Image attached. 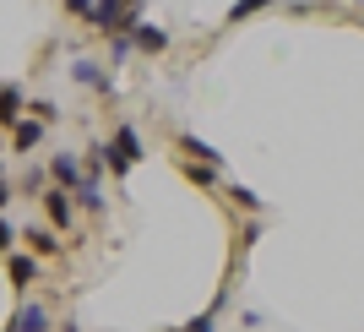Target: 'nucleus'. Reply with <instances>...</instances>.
Here are the masks:
<instances>
[{
    "label": "nucleus",
    "instance_id": "16",
    "mask_svg": "<svg viewBox=\"0 0 364 332\" xmlns=\"http://www.w3.org/2000/svg\"><path fill=\"white\" fill-rule=\"evenodd\" d=\"M185 175H191L196 185H213V164H191V158H185Z\"/></svg>",
    "mask_w": 364,
    "mask_h": 332
},
{
    "label": "nucleus",
    "instance_id": "23",
    "mask_svg": "<svg viewBox=\"0 0 364 332\" xmlns=\"http://www.w3.org/2000/svg\"><path fill=\"white\" fill-rule=\"evenodd\" d=\"M6 332H11V327H6Z\"/></svg>",
    "mask_w": 364,
    "mask_h": 332
},
{
    "label": "nucleus",
    "instance_id": "8",
    "mask_svg": "<svg viewBox=\"0 0 364 332\" xmlns=\"http://www.w3.org/2000/svg\"><path fill=\"white\" fill-rule=\"evenodd\" d=\"M22 240H28V256H60V234L49 224H33V229H22Z\"/></svg>",
    "mask_w": 364,
    "mask_h": 332
},
{
    "label": "nucleus",
    "instance_id": "7",
    "mask_svg": "<svg viewBox=\"0 0 364 332\" xmlns=\"http://www.w3.org/2000/svg\"><path fill=\"white\" fill-rule=\"evenodd\" d=\"M55 321H49V311L38 300H22L16 305V316H11V332H49Z\"/></svg>",
    "mask_w": 364,
    "mask_h": 332
},
{
    "label": "nucleus",
    "instance_id": "1",
    "mask_svg": "<svg viewBox=\"0 0 364 332\" xmlns=\"http://www.w3.org/2000/svg\"><path fill=\"white\" fill-rule=\"evenodd\" d=\"M131 22H136V16L125 11V0H92V11H87L92 33H125Z\"/></svg>",
    "mask_w": 364,
    "mask_h": 332
},
{
    "label": "nucleus",
    "instance_id": "3",
    "mask_svg": "<svg viewBox=\"0 0 364 332\" xmlns=\"http://www.w3.org/2000/svg\"><path fill=\"white\" fill-rule=\"evenodd\" d=\"M49 180L60 185V191H76L82 185V158L76 152H49Z\"/></svg>",
    "mask_w": 364,
    "mask_h": 332
},
{
    "label": "nucleus",
    "instance_id": "6",
    "mask_svg": "<svg viewBox=\"0 0 364 332\" xmlns=\"http://www.w3.org/2000/svg\"><path fill=\"white\" fill-rule=\"evenodd\" d=\"M125 33H131V49H147V55H164V49H168V33L152 28V22H141V16H136Z\"/></svg>",
    "mask_w": 364,
    "mask_h": 332
},
{
    "label": "nucleus",
    "instance_id": "5",
    "mask_svg": "<svg viewBox=\"0 0 364 332\" xmlns=\"http://www.w3.org/2000/svg\"><path fill=\"white\" fill-rule=\"evenodd\" d=\"M71 76L82 82V88H92V93H104V98H114V76H109L98 61H76V66H71Z\"/></svg>",
    "mask_w": 364,
    "mask_h": 332
},
{
    "label": "nucleus",
    "instance_id": "19",
    "mask_svg": "<svg viewBox=\"0 0 364 332\" xmlns=\"http://www.w3.org/2000/svg\"><path fill=\"white\" fill-rule=\"evenodd\" d=\"M22 191H28V197H33V191H44V169H28V175H22Z\"/></svg>",
    "mask_w": 364,
    "mask_h": 332
},
{
    "label": "nucleus",
    "instance_id": "21",
    "mask_svg": "<svg viewBox=\"0 0 364 332\" xmlns=\"http://www.w3.org/2000/svg\"><path fill=\"white\" fill-rule=\"evenodd\" d=\"M65 11H76V16H87V11H92V0H65Z\"/></svg>",
    "mask_w": 364,
    "mask_h": 332
},
{
    "label": "nucleus",
    "instance_id": "20",
    "mask_svg": "<svg viewBox=\"0 0 364 332\" xmlns=\"http://www.w3.org/2000/svg\"><path fill=\"white\" fill-rule=\"evenodd\" d=\"M11 197H16V191H11V180H6V164H0V212L11 207Z\"/></svg>",
    "mask_w": 364,
    "mask_h": 332
},
{
    "label": "nucleus",
    "instance_id": "18",
    "mask_svg": "<svg viewBox=\"0 0 364 332\" xmlns=\"http://www.w3.org/2000/svg\"><path fill=\"white\" fill-rule=\"evenodd\" d=\"M16 245V229H11V218H6V212H0V256H6V251H11Z\"/></svg>",
    "mask_w": 364,
    "mask_h": 332
},
{
    "label": "nucleus",
    "instance_id": "14",
    "mask_svg": "<svg viewBox=\"0 0 364 332\" xmlns=\"http://www.w3.org/2000/svg\"><path fill=\"white\" fill-rule=\"evenodd\" d=\"M261 6H277V0H240V6L228 11V22H245V16H250V11H261ZM283 6H289V0H283Z\"/></svg>",
    "mask_w": 364,
    "mask_h": 332
},
{
    "label": "nucleus",
    "instance_id": "11",
    "mask_svg": "<svg viewBox=\"0 0 364 332\" xmlns=\"http://www.w3.org/2000/svg\"><path fill=\"white\" fill-rule=\"evenodd\" d=\"M38 142H44V125L33 120V115H22V120L11 125V152H33Z\"/></svg>",
    "mask_w": 364,
    "mask_h": 332
},
{
    "label": "nucleus",
    "instance_id": "12",
    "mask_svg": "<svg viewBox=\"0 0 364 332\" xmlns=\"http://www.w3.org/2000/svg\"><path fill=\"white\" fill-rule=\"evenodd\" d=\"M180 152H191V164H213V169H218V158H223V152H218L213 142H201V136H180Z\"/></svg>",
    "mask_w": 364,
    "mask_h": 332
},
{
    "label": "nucleus",
    "instance_id": "13",
    "mask_svg": "<svg viewBox=\"0 0 364 332\" xmlns=\"http://www.w3.org/2000/svg\"><path fill=\"white\" fill-rule=\"evenodd\" d=\"M28 115H33V120H38V125H55V120H60V115H65V109L55 104V98H33V104H28Z\"/></svg>",
    "mask_w": 364,
    "mask_h": 332
},
{
    "label": "nucleus",
    "instance_id": "4",
    "mask_svg": "<svg viewBox=\"0 0 364 332\" xmlns=\"http://www.w3.org/2000/svg\"><path fill=\"white\" fill-rule=\"evenodd\" d=\"M6 278L16 284V294L33 289V284H38V256H28V251H6Z\"/></svg>",
    "mask_w": 364,
    "mask_h": 332
},
{
    "label": "nucleus",
    "instance_id": "17",
    "mask_svg": "<svg viewBox=\"0 0 364 332\" xmlns=\"http://www.w3.org/2000/svg\"><path fill=\"white\" fill-rule=\"evenodd\" d=\"M228 197H234V207H250V212L261 207V197H256V191H245V185H234V191H228Z\"/></svg>",
    "mask_w": 364,
    "mask_h": 332
},
{
    "label": "nucleus",
    "instance_id": "15",
    "mask_svg": "<svg viewBox=\"0 0 364 332\" xmlns=\"http://www.w3.org/2000/svg\"><path fill=\"white\" fill-rule=\"evenodd\" d=\"M218 305H223V294H218ZM218 305H213V311H201V316L191 321V327H180V332H213V316H218Z\"/></svg>",
    "mask_w": 364,
    "mask_h": 332
},
{
    "label": "nucleus",
    "instance_id": "9",
    "mask_svg": "<svg viewBox=\"0 0 364 332\" xmlns=\"http://www.w3.org/2000/svg\"><path fill=\"white\" fill-rule=\"evenodd\" d=\"M22 115H28V98H22V88H16V82H0V125L11 131Z\"/></svg>",
    "mask_w": 364,
    "mask_h": 332
},
{
    "label": "nucleus",
    "instance_id": "10",
    "mask_svg": "<svg viewBox=\"0 0 364 332\" xmlns=\"http://www.w3.org/2000/svg\"><path fill=\"white\" fill-rule=\"evenodd\" d=\"M71 197L82 202V207H87V212H104V180H98V164H92L87 175H82V185H76Z\"/></svg>",
    "mask_w": 364,
    "mask_h": 332
},
{
    "label": "nucleus",
    "instance_id": "2",
    "mask_svg": "<svg viewBox=\"0 0 364 332\" xmlns=\"http://www.w3.org/2000/svg\"><path fill=\"white\" fill-rule=\"evenodd\" d=\"M44 212H49V229L60 234V229H71V224H76V197L55 185V191H44Z\"/></svg>",
    "mask_w": 364,
    "mask_h": 332
},
{
    "label": "nucleus",
    "instance_id": "22",
    "mask_svg": "<svg viewBox=\"0 0 364 332\" xmlns=\"http://www.w3.org/2000/svg\"><path fill=\"white\" fill-rule=\"evenodd\" d=\"M60 332H82V327H76V321H65V327H60Z\"/></svg>",
    "mask_w": 364,
    "mask_h": 332
}]
</instances>
